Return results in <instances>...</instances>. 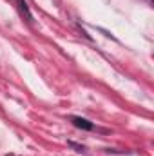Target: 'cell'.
<instances>
[{
    "label": "cell",
    "mask_w": 154,
    "mask_h": 156,
    "mask_svg": "<svg viewBox=\"0 0 154 156\" xmlns=\"http://www.w3.org/2000/svg\"><path fill=\"white\" fill-rule=\"evenodd\" d=\"M73 123L76 125L78 129H85V131H91V129H93V123H91V122H87L85 118L75 116V118H73Z\"/></svg>",
    "instance_id": "1"
},
{
    "label": "cell",
    "mask_w": 154,
    "mask_h": 156,
    "mask_svg": "<svg viewBox=\"0 0 154 156\" xmlns=\"http://www.w3.org/2000/svg\"><path fill=\"white\" fill-rule=\"evenodd\" d=\"M16 4H18V9H20V13L27 18V22H31L33 20V16H31V13H29V7H27V4L24 2V0H16Z\"/></svg>",
    "instance_id": "2"
}]
</instances>
